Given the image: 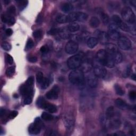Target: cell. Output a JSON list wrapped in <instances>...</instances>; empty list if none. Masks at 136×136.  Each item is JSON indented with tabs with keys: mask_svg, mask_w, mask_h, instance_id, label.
Masks as SVG:
<instances>
[{
	"mask_svg": "<svg viewBox=\"0 0 136 136\" xmlns=\"http://www.w3.org/2000/svg\"><path fill=\"white\" fill-rule=\"evenodd\" d=\"M121 16L124 21L130 24H133L135 22V16L132 10L126 6L124 8L121 12Z\"/></svg>",
	"mask_w": 136,
	"mask_h": 136,
	"instance_id": "277c9868",
	"label": "cell"
},
{
	"mask_svg": "<svg viewBox=\"0 0 136 136\" xmlns=\"http://www.w3.org/2000/svg\"><path fill=\"white\" fill-rule=\"evenodd\" d=\"M5 59H6V61L8 62V64H9V65H12L13 64V59L10 54H6Z\"/></svg>",
	"mask_w": 136,
	"mask_h": 136,
	"instance_id": "f6af8a7d",
	"label": "cell"
},
{
	"mask_svg": "<svg viewBox=\"0 0 136 136\" xmlns=\"http://www.w3.org/2000/svg\"><path fill=\"white\" fill-rule=\"evenodd\" d=\"M80 26L77 23H71L68 27V30L70 32L74 33L79 30Z\"/></svg>",
	"mask_w": 136,
	"mask_h": 136,
	"instance_id": "7402d4cb",
	"label": "cell"
},
{
	"mask_svg": "<svg viewBox=\"0 0 136 136\" xmlns=\"http://www.w3.org/2000/svg\"><path fill=\"white\" fill-rule=\"evenodd\" d=\"M121 125V122L119 119H114L109 123V126L111 129L114 130L119 128Z\"/></svg>",
	"mask_w": 136,
	"mask_h": 136,
	"instance_id": "d6986e66",
	"label": "cell"
},
{
	"mask_svg": "<svg viewBox=\"0 0 136 136\" xmlns=\"http://www.w3.org/2000/svg\"><path fill=\"white\" fill-rule=\"evenodd\" d=\"M115 104L118 108L122 110H127L129 108L127 103L121 98H118L115 101Z\"/></svg>",
	"mask_w": 136,
	"mask_h": 136,
	"instance_id": "4fadbf2b",
	"label": "cell"
},
{
	"mask_svg": "<svg viewBox=\"0 0 136 136\" xmlns=\"http://www.w3.org/2000/svg\"><path fill=\"white\" fill-rule=\"evenodd\" d=\"M6 12H7V15L12 16V15H15L16 13V7L14 5L10 6Z\"/></svg>",
	"mask_w": 136,
	"mask_h": 136,
	"instance_id": "8d00e7d4",
	"label": "cell"
},
{
	"mask_svg": "<svg viewBox=\"0 0 136 136\" xmlns=\"http://www.w3.org/2000/svg\"><path fill=\"white\" fill-rule=\"evenodd\" d=\"M16 71V67L15 66H12L8 68L6 71V75L8 77H12Z\"/></svg>",
	"mask_w": 136,
	"mask_h": 136,
	"instance_id": "1f68e13d",
	"label": "cell"
},
{
	"mask_svg": "<svg viewBox=\"0 0 136 136\" xmlns=\"http://www.w3.org/2000/svg\"><path fill=\"white\" fill-rule=\"evenodd\" d=\"M100 24V21L99 19L96 17H92L89 21V25L91 27L95 28L99 26Z\"/></svg>",
	"mask_w": 136,
	"mask_h": 136,
	"instance_id": "44dd1931",
	"label": "cell"
},
{
	"mask_svg": "<svg viewBox=\"0 0 136 136\" xmlns=\"http://www.w3.org/2000/svg\"><path fill=\"white\" fill-rule=\"evenodd\" d=\"M56 22L60 24H65L68 23L67 22V16L63 15H60L56 17Z\"/></svg>",
	"mask_w": 136,
	"mask_h": 136,
	"instance_id": "83f0119b",
	"label": "cell"
},
{
	"mask_svg": "<svg viewBox=\"0 0 136 136\" xmlns=\"http://www.w3.org/2000/svg\"><path fill=\"white\" fill-rule=\"evenodd\" d=\"M51 82L50 80L48 78H44L43 81L40 83L41 85V88L42 89H46L48 88V87L49 85V83Z\"/></svg>",
	"mask_w": 136,
	"mask_h": 136,
	"instance_id": "d6a6232c",
	"label": "cell"
},
{
	"mask_svg": "<svg viewBox=\"0 0 136 136\" xmlns=\"http://www.w3.org/2000/svg\"><path fill=\"white\" fill-rule=\"evenodd\" d=\"M95 35L98 40V41H100L102 44H107L109 38L106 33L100 30H97L95 32Z\"/></svg>",
	"mask_w": 136,
	"mask_h": 136,
	"instance_id": "30bf717a",
	"label": "cell"
},
{
	"mask_svg": "<svg viewBox=\"0 0 136 136\" xmlns=\"http://www.w3.org/2000/svg\"><path fill=\"white\" fill-rule=\"evenodd\" d=\"M47 103V102L45 101V99L43 97H39L37 99L36 105L38 107H39L40 108L44 109Z\"/></svg>",
	"mask_w": 136,
	"mask_h": 136,
	"instance_id": "d4e9b609",
	"label": "cell"
},
{
	"mask_svg": "<svg viewBox=\"0 0 136 136\" xmlns=\"http://www.w3.org/2000/svg\"><path fill=\"white\" fill-rule=\"evenodd\" d=\"M75 21H78V22H84L87 20L88 16L85 13L78 12H75Z\"/></svg>",
	"mask_w": 136,
	"mask_h": 136,
	"instance_id": "5bb4252c",
	"label": "cell"
},
{
	"mask_svg": "<svg viewBox=\"0 0 136 136\" xmlns=\"http://www.w3.org/2000/svg\"><path fill=\"white\" fill-rule=\"evenodd\" d=\"M136 76H135V74H133L132 76H131V79H132V80H133L134 81H135V80H136Z\"/></svg>",
	"mask_w": 136,
	"mask_h": 136,
	"instance_id": "6f0895ef",
	"label": "cell"
},
{
	"mask_svg": "<svg viewBox=\"0 0 136 136\" xmlns=\"http://www.w3.org/2000/svg\"><path fill=\"white\" fill-rule=\"evenodd\" d=\"M69 79L71 83L76 85H82L85 82V76L81 70L75 69L69 74Z\"/></svg>",
	"mask_w": 136,
	"mask_h": 136,
	"instance_id": "7a4b0ae2",
	"label": "cell"
},
{
	"mask_svg": "<svg viewBox=\"0 0 136 136\" xmlns=\"http://www.w3.org/2000/svg\"><path fill=\"white\" fill-rule=\"evenodd\" d=\"M1 47L4 50L6 51H9L11 49V44L8 42H6V41H4V42L1 44Z\"/></svg>",
	"mask_w": 136,
	"mask_h": 136,
	"instance_id": "f35d334b",
	"label": "cell"
},
{
	"mask_svg": "<svg viewBox=\"0 0 136 136\" xmlns=\"http://www.w3.org/2000/svg\"><path fill=\"white\" fill-rule=\"evenodd\" d=\"M118 27L115 24L111 23L109 28L108 35L109 38L112 40H118L120 37V33L118 31Z\"/></svg>",
	"mask_w": 136,
	"mask_h": 136,
	"instance_id": "8992f818",
	"label": "cell"
},
{
	"mask_svg": "<svg viewBox=\"0 0 136 136\" xmlns=\"http://www.w3.org/2000/svg\"><path fill=\"white\" fill-rule=\"evenodd\" d=\"M106 118L108 120H110L113 118L115 116L114 109L113 106H110L108 108L106 111Z\"/></svg>",
	"mask_w": 136,
	"mask_h": 136,
	"instance_id": "603a6c76",
	"label": "cell"
},
{
	"mask_svg": "<svg viewBox=\"0 0 136 136\" xmlns=\"http://www.w3.org/2000/svg\"><path fill=\"white\" fill-rule=\"evenodd\" d=\"M17 2L19 4V8L20 10L24 9L28 3V1H24V0H20V1H17Z\"/></svg>",
	"mask_w": 136,
	"mask_h": 136,
	"instance_id": "e575fe53",
	"label": "cell"
},
{
	"mask_svg": "<svg viewBox=\"0 0 136 136\" xmlns=\"http://www.w3.org/2000/svg\"><path fill=\"white\" fill-rule=\"evenodd\" d=\"M130 3L134 7L135 6V4H136V1H130Z\"/></svg>",
	"mask_w": 136,
	"mask_h": 136,
	"instance_id": "11a10c76",
	"label": "cell"
},
{
	"mask_svg": "<svg viewBox=\"0 0 136 136\" xmlns=\"http://www.w3.org/2000/svg\"><path fill=\"white\" fill-rule=\"evenodd\" d=\"M119 47L123 50H128L131 47V41L126 37H120L118 39Z\"/></svg>",
	"mask_w": 136,
	"mask_h": 136,
	"instance_id": "ba28073f",
	"label": "cell"
},
{
	"mask_svg": "<svg viewBox=\"0 0 136 136\" xmlns=\"http://www.w3.org/2000/svg\"><path fill=\"white\" fill-rule=\"evenodd\" d=\"M29 132L31 134H38L40 133L41 129L37 127V125L34 123L31 124L28 129Z\"/></svg>",
	"mask_w": 136,
	"mask_h": 136,
	"instance_id": "ac0fdd59",
	"label": "cell"
},
{
	"mask_svg": "<svg viewBox=\"0 0 136 136\" xmlns=\"http://www.w3.org/2000/svg\"><path fill=\"white\" fill-rule=\"evenodd\" d=\"M34 94H30L28 95L25 96L24 99V104L25 105H29V104H31L33 101V97Z\"/></svg>",
	"mask_w": 136,
	"mask_h": 136,
	"instance_id": "836d02e7",
	"label": "cell"
},
{
	"mask_svg": "<svg viewBox=\"0 0 136 136\" xmlns=\"http://www.w3.org/2000/svg\"><path fill=\"white\" fill-rule=\"evenodd\" d=\"M94 73L97 78H104L107 75V70L96 60L94 62Z\"/></svg>",
	"mask_w": 136,
	"mask_h": 136,
	"instance_id": "5b68a950",
	"label": "cell"
},
{
	"mask_svg": "<svg viewBox=\"0 0 136 136\" xmlns=\"http://www.w3.org/2000/svg\"><path fill=\"white\" fill-rule=\"evenodd\" d=\"M41 118H42V119L44 120L49 121H52V120H53L54 117L51 114L47 112H44L42 113V114H41Z\"/></svg>",
	"mask_w": 136,
	"mask_h": 136,
	"instance_id": "f546056e",
	"label": "cell"
},
{
	"mask_svg": "<svg viewBox=\"0 0 136 136\" xmlns=\"http://www.w3.org/2000/svg\"><path fill=\"white\" fill-rule=\"evenodd\" d=\"M43 15L41 13H39L37 16V18L36 20V22L38 24H40L43 22Z\"/></svg>",
	"mask_w": 136,
	"mask_h": 136,
	"instance_id": "bcb514c9",
	"label": "cell"
},
{
	"mask_svg": "<svg viewBox=\"0 0 136 136\" xmlns=\"http://www.w3.org/2000/svg\"><path fill=\"white\" fill-rule=\"evenodd\" d=\"M34 123L37 125V127L40 128L41 129H42L44 126L43 123L42 122V121H41V119L39 118H36V119L35 120V121H34Z\"/></svg>",
	"mask_w": 136,
	"mask_h": 136,
	"instance_id": "ab89813d",
	"label": "cell"
},
{
	"mask_svg": "<svg viewBox=\"0 0 136 136\" xmlns=\"http://www.w3.org/2000/svg\"><path fill=\"white\" fill-rule=\"evenodd\" d=\"M96 60L103 67L112 68L116 65L112 58L104 49H101L97 52Z\"/></svg>",
	"mask_w": 136,
	"mask_h": 136,
	"instance_id": "6da1fadb",
	"label": "cell"
},
{
	"mask_svg": "<svg viewBox=\"0 0 136 136\" xmlns=\"http://www.w3.org/2000/svg\"><path fill=\"white\" fill-rule=\"evenodd\" d=\"M43 31L40 29H37L33 32V36L36 38H40L42 36Z\"/></svg>",
	"mask_w": 136,
	"mask_h": 136,
	"instance_id": "74e56055",
	"label": "cell"
},
{
	"mask_svg": "<svg viewBox=\"0 0 136 136\" xmlns=\"http://www.w3.org/2000/svg\"><path fill=\"white\" fill-rule=\"evenodd\" d=\"M40 52L42 53H44V54L47 53L49 52V48L47 46H45H45H43L41 47V48L40 49Z\"/></svg>",
	"mask_w": 136,
	"mask_h": 136,
	"instance_id": "c3c4849f",
	"label": "cell"
},
{
	"mask_svg": "<svg viewBox=\"0 0 136 136\" xmlns=\"http://www.w3.org/2000/svg\"><path fill=\"white\" fill-rule=\"evenodd\" d=\"M18 114V112L17 111H13L12 112H10L9 114H8V119H13L14 118H15Z\"/></svg>",
	"mask_w": 136,
	"mask_h": 136,
	"instance_id": "ee69618b",
	"label": "cell"
},
{
	"mask_svg": "<svg viewBox=\"0 0 136 136\" xmlns=\"http://www.w3.org/2000/svg\"><path fill=\"white\" fill-rule=\"evenodd\" d=\"M98 40L96 37H90L88 39L87 44L89 48H93L98 44Z\"/></svg>",
	"mask_w": 136,
	"mask_h": 136,
	"instance_id": "e0dca14e",
	"label": "cell"
},
{
	"mask_svg": "<svg viewBox=\"0 0 136 136\" xmlns=\"http://www.w3.org/2000/svg\"><path fill=\"white\" fill-rule=\"evenodd\" d=\"M13 97H14L15 98H17L18 97V95H17V94H14V95H13Z\"/></svg>",
	"mask_w": 136,
	"mask_h": 136,
	"instance_id": "680465c9",
	"label": "cell"
},
{
	"mask_svg": "<svg viewBox=\"0 0 136 136\" xmlns=\"http://www.w3.org/2000/svg\"><path fill=\"white\" fill-rule=\"evenodd\" d=\"M129 97H130L131 100H132V101L135 100V97H136V92H135V91H134V90L130 91L129 92Z\"/></svg>",
	"mask_w": 136,
	"mask_h": 136,
	"instance_id": "7dc6e473",
	"label": "cell"
},
{
	"mask_svg": "<svg viewBox=\"0 0 136 136\" xmlns=\"http://www.w3.org/2000/svg\"><path fill=\"white\" fill-rule=\"evenodd\" d=\"M122 20L120 18V17L118 15H114L112 17V23L117 25L118 28L122 23Z\"/></svg>",
	"mask_w": 136,
	"mask_h": 136,
	"instance_id": "484cf974",
	"label": "cell"
},
{
	"mask_svg": "<svg viewBox=\"0 0 136 136\" xmlns=\"http://www.w3.org/2000/svg\"><path fill=\"white\" fill-rule=\"evenodd\" d=\"M1 20L3 23H8V15H4L3 14L1 15Z\"/></svg>",
	"mask_w": 136,
	"mask_h": 136,
	"instance_id": "f907efd6",
	"label": "cell"
},
{
	"mask_svg": "<svg viewBox=\"0 0 136 136\" xmlns=\"http://www.w3.org/2000/svg\"><path fill=\"white\" fill-rule=\"evenodd\" d=\"M4 3L5 4L8 5V4H9L10 3V0H4Z\"/></svg>",
	"mask_w": 136,
	"mask_h": 136,
	"instance_id": "9f6ffc18",
	"label": "cell"
},
{
	"mask_svg": "<svg viewBox=\"0 0 136 136\" xmlns=\"http://www.w3.org/2000/svg\"><path fill=\"white\" fill-rule=\"evenodd\" d=\"M44 78V75L41 72H37V74H36V80L37 83H38L39 84L42 82L43 81Z\"/></svg>",
	"mask_w": 136,
	"mask_h": 136,
	"instance_id": "d590c367",
	"label": "cell"
},
{
	"mask_svg": "<svg viewBox=\"0 0 136 136\" xmlns=\"http://www.w3.org/2000/svg\"><path fill=\"white\" fill-rule=\"evenodd\" d=\"M6 114V111H5V110L1 108V111H0V115H1V117L2 118L4 116H5Z\"/></svg>",
	"mask_w": 136,
	"mask_h": 136,
	"instance_id": "db71d44e",
	"label": "cell"
},
{
	"mask_svg": "<svg viewBox=\"0 0 136 136\" xmlns=\"http://www.w3.org/2000/svg\"><path fill=\"white\" fill-rule=\"evenodd\" d=\"M79 48L78 44L76 41L71 40L68 42L65 47V50L69 54H73L76 53Z\"/></svg>",
	"mask_w": 136,
	"mask_h": 136,
	"instance_id": "52a82bcc",
	"label": "cell"
},
{
	"mask_svg": "<svg viewBox=\"0 0 136 136\" xmlns=\"http://www.w3.org/2000/svg\"><path fill=\"white\" fill-rule=\"evenodd\" d=\"M83 61V55L80 53L69 58L67 61V65L70 69L75 70L82 65Z\"/></svg>",
	"mask_w": 136,
	"mask_h": 136,
	"instance_id": "3957f363",
	"label": "cell"
},
{
	"mask_svg": "<svg viewBox=\"0 0 136 136\" xmlns=\"http://www.w3.org/2000/svg\"><path fill=\"white\" fill-rule=\"evenodd\" d=\"M87 82L88 85L90 88H96L98 85V80L97 77L95 75L94 73H89L87 77Z\"/></svg>",
	"mask_w": 136,
	"mask_h": 136,
	"instance_id": "7c38bea8",
	"label": "cell"
},
{
	"mask_svg": "<svg viewBox=\"0 0 136 136\" xmlns=\"http://www.w3.org/2000/svg\"><path fill=\"white\" fill-rule=\"evenodd\" d=\"M34 78L33 77L31 76V77H29L27 79L25 84L27 86L33 87V85H34Z\"/></svg>",
	"mask_w": 136,
	"mask_h": 136,
	"instance_id": "b9f144b4",
	"label": "cell"
},
{
	"mask_svg": "<svg viewBox=\"0 0 136 136\" xmlns=\"http://www.w3.org/2000/svg\"><path fill=\"white\" fill-rule=\"evenodd\" d=\"M119 51V49L118 47L113 44H107L106 45L105 48V51L109 54H113L115 52H116Z\"/></svg>",
	"mask_w": 136,
	"mask_h": 136,
	"instance_id": "2e32d148",
	"label": "cell"
},
{
	"mask_svg": "<svg viewBox=\"0 0 136 136\" xmlns=\"http://www.w3.org/2000/svg\"><path fill=\"white\" fill-rule=\"evenodd\" d=\"M44 109H45L51 113H56L57 111L56 106L55 105H53V104L48 103H47V104H46Z\"/></svg>",
	"mask_w": 136,
	"mask_h": 136,
	"instance_id": "cb8c5ba5",
	"label": "cell"
},
{
	"mask_svg": "<svg viewBox=\"0 0 136 136\" xmlns=\"http://www.w3.org/2000/svg\"><path fill=\"white\" fill-rule=\"evenodd\" d=\"M109 55L112 58L116 65L120 63H121L122 61V54L119 52V51L115 52V53L113 54H109Z\"/></svg>",
	"mask_w": 136,
	"mask_h": 136,
	"instance_id": "9a60e30c",
	"label": "cell"
},
{
	"mask_svg": "<svg viewBox=\"0 0 136 136\" xmlns=\"http://www.w3.org/2000/svg\"><path fill=\"white\" fill-rule=\"evenodd\" d=\"M101 19L104 25H108L110 22V18L107 13L102 12L101 15Z\"/></svg>",
	"mask_w": 136,
	"mask_h": 136,
	"instance_id": "4dcf8cb0",
	"label": "cell"
},
{
	"mask_svg": "<svg viewBox=\"0 0 136 136\" xmlns=\"http://www.w3.org/2000/svg\"><path fill=\"white\" fill-rule=\"evenodd\" d=\"M130 72H131V66L129 65L127 67L126 70H125V71L124 72V77H127L128 76H129L130 74Z\"/></svg>",
	"mask_w": 136,
	"mask_h": 136,
	"instance_id": "681fc988",
	"label": "cell"
},
{
	"mask_svg": "<svg viewBox=\"0 0 136 136\" xmlns=\"http://www.w3.org/2000/svg\"><path fill=\"white\" fill-rule=\"evenodd\" d=\"M74 10V6L69 3H65L61 6V10L64 12L69 13L71 12Z\"/></svg>",
	"mask_w": 136,
	"mask_h": 136,
	"instance_id": "ffe728a7",
	"label": "cell"
},
{
	"mask_svg": "<svg viewBox=\"0 0 136 136\" xmlns=\"http://www.w3.org/2000/svg\"><path fill=\"white\" fill-rule=\"evenodd\" d=\"M64 119V123L67 128L69 130L72 129L74 127V123H75V119L74 116L71 114L67 113L65 114Z\"/></svg>",
	"mask_w": 136,
	"mask_h": 136,
	"instance_id": "8fae6325",
	"label": "cell"
},
{
	"mask_svg": "<svg viewBox=\"0 0 136 136\" xmlns=\"http://www.w3.org/2000/svg\"><path fill=\"white\" fill-rule=\"evenodd\" d=\"M60 90V87L57 85H55L51 90L46 94L45 96L48 99H56L58 98Z\"/></svg>",
	"mask_w": 136,
	"mask_h": 136,
	"instance_id": "9c48e42d",
	"label": "cell"
},
{
	"mask_svg": "<svg viewBox=\"0 0 136 136\" xmlns=\"http://www.w3.org/2000/svg\"><path fill=\"white\" fill-rule=\"evenodd\" d=\"M5 34L8 36H11L13 34V30L11 28H8L5 30Z\"/></svg>",
	"mask_w": 136,
	"mask_h": 136,
	"instance_id": "816d5d0a",
	"label": "cell"
},
{
	"mask_svg": "<svg viewBox=\"0 0 136 136\" xmlns=\"http://www.w3.org/2000/svg\"><path fill=\"white\" fill-rule=\"evenodd\" d=\"M64 30L62 29V28H53L51 29L48 31V34L50 35H55L57 34H60L63 32Z\"/></svg>",
	"mask_w": 136,
	"mask_h": 136,
	"instance_id": "f1b7e54d",
	"label": "cell"
},
{
	"mask_svg": "<svg viewBox=\"0 0 136 136\" xmlns=\"http://www.w3.org/2000/svg\"><path fill=\"white\" fill-rule=\"evenodd\" d=\"M15 22H16L15 19L12 16L8 15V20L7 24L9 26H13L15 24Z\"/></svg>",
	"mask_w": 136,
	"mask_h": 136,
	"instance_id": "7bdbcfd3",
	"label": "cell"
},
{
	"mask_svg": "<svg viewBox=\"0 0 136 136\" xmlns=\"http://www.w3.org/2000/svg\"><path fill=\"white\" fill-rule=\"evenodd\" d=\"M114 89H115V90H116V92L117 95H120V96H123L124 95L125 91L120 85L117 84H117H115Z\"/></svg>",
	"mask_w": 136,
	"mask_h": 136,
	"instance_id": "4316f807",
	"label": "cell"
},
{
	"mask_svg": "<svg viewBox=\"0 0 136 136\" xmlns=\"http://www.w3.org/2000/svg\"><path fill=\"white\" fill-rule=\"evenodd\" d=\"M28 60H29V62H30L31 63H35V62H36L37 61V58L36 56H30L28 59Z\"/></svg>",
	"mask_w": 136,
	"mask_h": 136,
	"instance_id": "f5cc1de1",
	"label": "cell"
},
{
	"mask_svg": "<svg viewBox=\"0 0 136 136\" xmlns=\"http://www.w3.org/2000/svg\"><path fill=\"white\" fill-rule=\"evenodd\" d=\"M34 43L33 40L31 39V38H29L27 40V44L26 46V49H30L31 48H32L34 46Z\"/></svg>",
	"mask_w": 136,
	"mask_h": 136,
	"instance_id": "60d3db41",
	"label": "cell"
}]
</instances>
